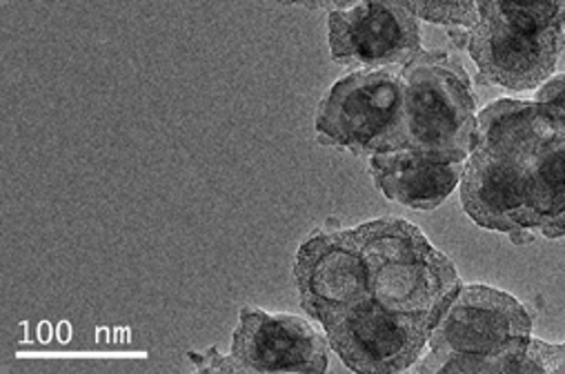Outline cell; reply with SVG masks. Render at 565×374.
<instances>
[{
  "mask_svg": "<svg viewBox=\"0 0 565 374\" xmlns=\"http://www.w3.org/2000/svg\"><path fill=\"white\" fill-rule=\"evenodd\" d=\"M352 236L367 268L370 297L387 310L426 314L435 323L463 286L455 264L403 218L363 223L352 229Z\"/></svg>",
  "mask_w": 565,
  "mask_h": 374,
  "instance_id": "6da1fadb",
  "label": "cell"
},
{
  "mask_svg": "<svg viewBox=\"0 0 565 374\" xmlns=\"http://www.w3.org/2000/svg\"><path fill=\"white\" fill-rule=\"evenodd\" d=\"M401 76L403 114L394 150L466 163L475 150L477 100L459 58L420 52Z\"/></svg>",
  "mask_w": 565,
  "mask_h": 374,
  "instance_id": "7a4b0ae2",
  "label": "cell"
},
{
  "mask_svg": "<svg viewBox=\"0 0 565 374\" xmlns=\"http://www.w3.org/2000/svg\"><path fill=\"white\" fill-rule=\"evenodd\" d=\"M532 339L527 310L508 292L490 286H461L437 321L428 345L490 359L492 374L525 372V352Z\"/></svg>",
  "mask_w": 565,
  "mask_h": 374,
  "instance_id": "3957f363",
  "label": "cell"
},
{
  "mask_svg": "<svg viewBox=\"0 0 565 374\" xmlns=\"http://www.w3.org/2000/svg\"><path fill=\"white\" fill-rule=\"evenodd\" d=\"M401 114V70H359L334 83L321 100L317 141L354 154L392 152Z\"/></svg>",
  "mask_w": 565,
  "mask_h": 374,
  "instance_id": "277c9868",
  "label": "cell"
},
{
  "mask_svg": "<svg viewBox=\"0 0 565 374\" xmlns=\"http://www.w3.org/2000/svg\"><path fill=\"white\" fill-rule=\"evenodd\" d=\"M323 330L330 348L350 370L396 374L420 359L430 339L433 319L387 310L370 297L341 312Z\"/></svg>",
  "mask_w": 565,
  "mask_h": 374,
  "instance_id": "5b68a950",
  "label": "cell"
},
{
  "mask_svg": "<svg viewBox=\"0 0 565 374\" xmlns=\"http://www.w3.org/2000/svg\"><path fill=\"white\" fill-rule=\"evenodd\" d=\"M332 61L352 70H403L420 54L418 17L407 0H356L330 12Z\"/></svg>",
  "mask_w": 565,
  "mask_h": 374,
  "instance_id": "8992f818",
  "label": "cell"
},
{
  "mask_svg": "<svg viewBox=\"0 0 565 374\" xmlns=\"http://www.w3.org/2000/svg\"><path fill=\"white\" fill-rule=\"evenodd\" d=\"M295 284L303 310L321 325L370 299L367 268L352 229L310 234L297 253Z\"/></svg>",
  "mask_w": 565,
  "mask_h": 374,
  "instance_id": "52a82bcc",
  "label": "cell"
},
{
  "mask_svg": "<svg viewBox=\"0 0 565 374\" xmlns=\"http://www.w3.org/2000/svg\"><path fill=\"white\" fill-rule=\"evenodd\" d=\"M232 361L245 372H326L328 343L301 317L241 308Z\"/></svg>",
  "mask_w": 565,
  "mask_h": 374,
  "instance_id": "ba28073f",
  "label": "cell"
},
{
  "mask_svg": "<svg viewBox=\"0 0 565 374\" xmlns=\"http://www.w3.org/2000/svg\"><path fill=\"white\" fill-rule=\"evenodd\" d=\"M461 203L481 227L505 232L514 243L534 238L527 163L472 150L461 177Z\"/></svg>",
  "mask_w": 565,
  "mask_h": 374,
  "instance_id": "9c48e42d",
  "label": "cell"
},
{
  "mask_svg": "<svg viewBox=\"0 0 565 374\" xmlns=\"http://www.w3.org/2000/svg\"><path fill=\"white\" fill-rule=\"evenodd\" d=\"M563 30H519L479 21L468 32V52L481 76L499 87L525 92L543 85L563 52Z\"/></svg>",
  "mask_w": 565,
  "mask_h": 374,
  "instance_id": "30bf717a",
  "label": "cell"
},
{
  "mask_svg": "<svg viewBox=\"0 0 565 374\" xmlns=\"http://www.w3.org/2000/svg\"><path fill=\"white\" fill-rule=\"evenodd\" d=\"M466 163L437 161L412 150L372 154L370 174L376 188L412 210L439 207L461 183Z\"/></svg>",
  "mask_w": 565,
  "mask_h": 374,
  "instance_id": "8fae6325",
  "label": "cell"
},
{
  "mask_svg": "<svg viewBox=\"0 0 565 374\" xmlns=\"http://www.w3.org/2000/svg\"><path fill=\"white\" fill-rule=\"evenodd\" d=\"M552 137L532 100H497L477 116L475 150L516 159L532 165L541 146Z\"/></svg>",
  "mask_w": 565,
  "mask_h": 374,
  "instance_id": "7c38bea8",
  "label": "cell"
},
{
  "mask_svg": "<svg viewBox=\"0 0 565 374\" xmlns=\"http://www.w3.org/2000/svg\"><path fill=\"white\" fill-rule=\"evenodd\" d=\"M530 212L534 234L565 236V137L552 135L530 165Z\"/></svg>",
  "mask_w": 565,
  "mask_h": 374,
  "instance_id": "4fadbf2b",
  "label": "cell"
},
{
  "mask_svg": "<svg viewBox=\"0 0 565 374\" xmlns=\"http://www.w3.org/2000/svg\"><path fill=\"white\" fill-rule=\"evenodd\" d=\"M479 19L530 32L563 30L565 0H479Z\"/></svg>",
  "mask_w": 565,
  "mask_h": 374,
  "instance_id": "5bb4252c",
  "label": "cell"
},
{
  "mask_svg": "<svg viewBox=\"0 0 565 374\" xmlns=\"http://www.w3.org/2000/svg\"><path fill=\"white\" fill-rule=\"evenodd\" d=\"M414 14L423 21L448 28H475L479 19V0H407Z\"/></svg>",
  "mask_w": 565,
  "mask_h": 374,
  "instance_id": "9a60e30c",
  "label": "cell"
},
{
  "mask_svg": "<svg viewBox=\"0 0 565 374\" xmlns=\"http://www.w3.org/2000/svg\"><path fill=\"white\" fill-rule=\"evenodd\" d=\"M534 103L547 130L565 137V74L550 76L543 85H539Z\"/></svg>",
  "mask_w": 565,
  "mask_h": 374,
  "instance_id": "2e32d148",
  "label": "cell"
},
{
  "mask_svg": "<svg viewBox=\"0 0 565 374\" xmlns=\"http://www.w3.org/2000/svg\"><path fill=\"white\" fill-rule=\"evenodd\" d=\"M525 372L565 374V343L552 345L539 339H530L525 352Z\"/></svg>",
  "mask_w": 565,
  "mask_h": 374,
  "instance_id": "e0dca14e",
  "label": "cell"
},
{
  "mask_svg": "<svg viewBox=\"0 0 565 374\" xmlns=\"http://www.w3.org/2000/svg\"><path fill=\"white\" fill-rule=\"evenodd\" d=\"M286 6H303L308 10H328V12H339L352 8L356 0H280Z\"/></svg>",
  "mask_w": 565,
  "mask_h": 374,
  "instance_id": "ac0fdd59",
  "label": "cell"
}]
</instances>
